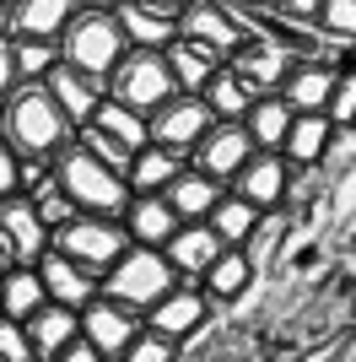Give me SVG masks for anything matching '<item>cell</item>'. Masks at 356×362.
<instances>
[{
	"instance_id": "8992f818",
	"label": "cell",
	"mask_w": 356,
	"mask_h": 362,
	"mask_svg": "<svg viewBox=\"0 0 356 362\" xmlns=\"http://www.w3.org/2000/svg\"><path fill=\"white\" fill-rule=\"evenodd\" d=\"M49 249H59V255H71L76 265H87V271L103 276L108 265L130 249V233H124L119 216H87V211H76L65 227H54Z\"/></svg>"
},
{
	"instance_id": "7402d4cb",
	"label": "cell",
	"mask_w": 356,
	"mask_h": 362,
	"mask_svg": "<svg viewBox=\"0 0 356 362\" xmlns=\"http://www.w3.org/2000/svg\"><path fill=\"white\" fill-rule=\"evenodd\" d=\"M28 341H32V357L38 362H54L71 341H81V314L65 308V303H44V308L28 319Z\"/></svg>"
},
{
	"instance_id": "2e32d148",
	"label": "cell",
	"mask_w": 356,
	"mask_h": 362,
	"mask_svg": "<svg viewBox=\"0 0 356 362\" xmlns=\"http://www.w3.org/2000/svg\"><path fill=\"white\" fill-rule=\"evenodd\" d=\"M292 60H297L292 49H281L275 38H259V33H254V38L237 49L227 65H232V71L243 76L254 92H281V81H286V71H292Z\"/></svg>"
},
{
	"instance_id": "ffe728a7",
	"label": "cell",
	"mask_w": 356,
	"mask_h": 362,
	"mask_svg": "<svg viewBox=\"0 0 356 362\" xmlns=\"http://www.w3.org/2000/svg\"><path fill=\"white\" fill-rule=\"evenodd\" d=\"M114 16H119V28H124V44H130V49H167L178 38V11L146 6V0H119Z\"/></svg>"
},
{
	"instance_id": "9c48e42d",
	"label": "cell",
	"mask_w": 356,
	"mask_h": 362,
	"mask_svg": "<svg viewBox=\"0 0 356 362\" xmlns=\"http://www.w3.org/2000/svg\"><path fill=\"white\" fill-rule=\"evenodd\" d=\"M49 233L38 206L28 200V189H11V195H0V243H6V255L11 265H38L49 255Z\"/></svg>"
},
{
	"instance_id": "ab89813d",
	"label": "cell",
	"mask_w": 356,
	"mask_h": 362,
	"mask_svg": "<svg viewBox=\"0 0 356 362\" xmlns=\"http://www.w3.org/2000/svg\"><path fill=\"white\" fill-rule=\"evenodd\" d=\"M319 6H324V0H275V11L297 16V22H313V16H319ZM313 28H319V22H313Z\"/></svg>"
},
{
	"instance_id": "7dc6e473",
	"label": "cell",
	"mask_w": 356,
	"mask_h": 362,
	"mask_svg": "<svg viewBox=\"0 0 356 362\" xmlns=\"http://www.w3.org/2000/svg\"><path fill=\"white\" fill-rule=\"evenodd\" d=\"M103 362H119V357H103Z\"/></svg>"
},
{
	"instance_id": "3957f363",
	"label": "cell",
	"mask_w": 356,
	"mask_h": 362,
	"mask_svg": "<svg viewBox=\"0 0 356 362\" xmlns=\"http://www.w3.org/2000/svg\"><path fill=\"white\" fill-rule=\"evenodd\" d=\"M173 287H178V271L167 265L162 249H146V243H130V249L103 271V281H97L103 298L124 303V308H135V314H146L151 303L167 298Z\"/></svg>"
},
{
	"instance_id": "74e56055",
	"label": "cell",
	"mask_w": 356,
	"mask_h": 362,
	"mask_svg": "<svg viewBox=\"0 0 356 362\" xmlns=\"http://www.w3.org/2000/svg\"><path fill=\"white\" fill-rule=\"evenodd\" d=\"M0 362H38L32 357V341H28V325L0 314Z\"/></svg>"
},
{
	"instance_id": "e0dca14e",
	"label": "cell",
	"mask_w": 356,
	"mask_h": 362,
	"mask_svg": "<svg viewBox=\"0 0 356 362\" xmlns=\"http://www.w3.org/2000/svg\"><path fill=\"white\" fill-rule=\"evenodd\" d=\"M222 249H227V243L210 233V222H178V233L162 243V255H167V265L178 271V281H200L206 265L222 255Z\"/></svg>"
},
{
	"instance_id": "e575fe53",
	"label": "cell",
	"mask_w": 356,
	"mask_h": 362,
	"mask_svg": "<svg viewBox=\"0 0 356 362\" xmlns=\"http://www.w3.org/2000/svg\"><path fill=\"white\" fill-rule=\"evenodd\" d=\"M329 119L340 124V130H351L356 124V54H345L340 71H335V92H329Z\"/></svg>"
},
{
	"instance_id": "cb8c5ba5",
	"label": "cell",
	"mask_w": 356,
	"mask_h": 362,
	"mask_svg": "<svg viewBox=\"0 0 356 362\" xmlns=\"http://www.w3.org/2000/svg\"><path fill=\"white\" fill-rule=\"evenodd\" d=\"M254 271H259V265H254L243 249H222V255L206 265V276H200V292L210 298V308H216V303H237L254 287Z\"/></svg>"
},
{
	"instance_id": "4316f807",
	"label": "cell",
	"mask_w": 356,
	"mask_h": 362,
	"mask_svg": "<svg viewBox=\"0 0 356 362\" xmlns=\"http://www.w3.org/2000/svg\"><path fill=\"white\" fill-rule=\"evenodd\" d=\"M167 54V71H173V81H178V92H206V81L216 71H222V54L216 49H206V44H194V38H173V44L162 49Z\"/></svg>"
},
{
	"instance_id": "f1b7e54d",
	"label": "cell",
	"mask_w": 356,
	"mask_h": 362,
	"mask_svg": "<svg viewBox=\"0 0 356 362\" xmlns=\"http://www.w3.org/2000/svg\"><path fill=\"white\" fill-rule=\"evenodd\" d=\"M71 16H76V0H11L16 38H59Z\"/></svg>"
},
{
	"instance_id": "7bdbcfd3",
	"label": "cell",
	"mask_w": 356,
	"mask_h": 362,
	"mask_svg": "<svg viewBox=\"0 0 356 362\" xmlns=\"http://www.w3.org/2000/svg\"><path fill=\"white\" fill-rule=\"evenodd\" d=\"M237 16H259V11H275V0H227Z\"/></svg>"
},
{
	"instance_id": "4dcf8cb0",
	"label": "cell",
	"mask_w": 356,
	"mask_h": 362,
	"mask_svg": "<svg viewBox=\"0 0 356 362\" xmlns=\"http://www.w3.org/2000/svg\"><path fill=\"white\" fill-rule=\"evenodd\" d=\"M200 98H206V108L216 114V124H237L243 114H249V103L259 98V92H254L249 81L232 71V65H222V71L206 81V92H200Z\"/></svg>"
},
{
	"instance_id": "ac0fdd59",
	"label": "cell",
	"mask_w": 356,
	"mask_h": 362,
	"mask_svg": "<svg viewBox=\"0 0 356 362\" xmlns=\"http://www.w3.org/2000/svg\"><path fill=\"white\" fill-rule=\"evenodd\" d=\"M335 141H340V124L329 119V114H297L292 130H286L281 157L292 168H324L329 151H335Z\"/></svg>"
},
{
	"instance_id": "bcb514c9",
	"label": "cell",
	"mask_w": 356,
	"mask_h": 362,
	"mask_svg": "<svg viewBox=\"0 0 356 362\" xmlns=\"http://www.w3.org/2000/svg\"><path fill=\"white\" fill-rule=\"evenodd\" d=\"M0 271H11V255H6V243H0Z\"/></svg>"
},
{
	"instance_id": "ee69618b",
	"label": "cell",
	"mask_w": 356,
	"mask_h": 362,
	"mask_svg": "<svg viewBox=\"0 0 356 362\" xmlns=\"http://www.w3.org/2000/svg\"><path fill=\"white\" fill-rule=\"evenodd\" d=\"M76 6H87V11H114L119 0H76Z\"/></svg>"
},
{
	"instance_id": "44dd1931",
	"label": "cell",
	"mask_w": 356,
	"mask_h": 362,
	"mask_svg": "<svg viewBox=\"0 0 356 362\" xmlns=\"http://www.w3.org/2000/svg\"><path fill=\"white\" fill-rule=\"evenodd\" d=\"M119 222H124L130 243H146V249H162V243L178 233V211L162 195H130V206L119 211Z\"/></svg>"
},
{
	"instance_id": "7c38bea8",
	"label": "cell",
	"mask_w": 356,
	"mask_h": 362,
	"mask_svg": "<svg viewBox=\"0 0 356 362\" xmlns=\"http://www.w3.org/2000/svg\"><path fill=\"white\" fill-rule=\"evenodd\" d=\"M135 335H141V314L124 308V303L97 292V298L81 308V341H92L97 357H124V346H130Z\"/></svg>"
},
{
	"instance_id": "d590c367",
	"label": "cell",
	"mask_w": 356,
	"mask_h": 362,
	"mask_svg": "<svg viewBox=\"0 0 356 362\" xmlns=\"http://www.w3.org/2000/svg\"><path fill=\"white\" fill-rule=\"evenodd\" d=\"M313 22H319V33H324L329 44H340V49L356 44V0H324Z\"/></svg>"
},
{
	"instance_id": "5bb4252c",
	"label": "cell",
	"mask_w": 356,
	"mask_h": 362,
	"mask_svg": "<svg viewBox=\"0 0 356 362\" xmlns=\"http://www.w3.org/2000/svg\"><path fill=\"white\" fill-rule=\"evenodd\" d=\"M335 71L340 65L329 54H308V60H292L281 81V98L292 103V114H324L329 108V92H335Z\"/></svg>"
},
{
	"instance_id": "60d3db41",
	"label": "cell",
	"mask_w": 356,
	"mask_h": 362,
	"mask_svg": "<svg viewBox=\"0 0 356 362\" xmlns=\"http://www.w3.org/2000/svg\"><path fill=\"white\" fill-rule=\"evenodd\" d=\"M16 87V65H11V38H0V98Z\"/></svg>"
},
{
	"instance_id": "1f68e13d",
	"label": "cell",
	"mask_w": 356,
	"mask_h": 362,
	"mask_svg": "<svg viewBox=\"0 0 356 362\" xmlns=\"http://www.w3.org/2000/svg\"><path fill=\"white\" fill-rule=\"evenodd\" d=\"M259 216H265L259 206H249L243 195H232V189H227V195L216 200V206H210V216H206V222H210V233H216V238H222L227 249H243V243H249V233L259 227Z\"/></svg>"
},
{
	"instance_id": "f6af8a7d",
	"label": "cell",
	"mask_w": 356,
	"mask_h": 362,
	"mask_svg": "<svg viewBox=\"0 0 356 362\" xmlns=\"http://www.w3.org/2000/svg\"><path fill=\"white\" fill-rule=\"evenodd\" d=\"M146 6H162V11H184V0H146Z\"/></svg>"
},
{
	"instance_id": "7a4b0ae2",
	"label": "cell",
	"mask_w": 356,
	"mask_h": 362,
	"mask_svg": "<svg viewBox=\"0 0 356 362\" xmlns=\"http://www.w3.org/2000/svg\"><path fill=\"white\" fill-rule=\"evenodd\" d=\"M49 168H54L59 189L71 195L76 211H87V216H119L124 206H130V184H124V173L108 168V163H97L87 146H76V136L49 157Z\"/></svg>"
},
{
	"instance_id": "8fae6325",
	"label": "cell",
	"mask_w": 356,
	"mask_h": 362,
	"mask_svg": "<svg viewBox=\"0 0 356 362\" xmlns=\"http://www.w3.org/2000/svg\"><path fill=\"white\" fill-rule=\"evenodd\" d=\"M292 173H297V168L286 163L281 151H254L249 163L237 168L232 195H243L249 206H259V211H286V195H292Z\"/></svg>"
},
{
	"instance_id": "8d00e7d4",
	"label": "cell",
	"mask_w": 356,
	"mask_h": 362,
	"mask_svg": "<svg viewBox=\"0 0 356 362\" xmlns=\"http://www.w3.org/2000/svg\"><path fill=\"white\" fill-rule=\"evenodd\" d=\"M119 362H178V341H167V335H157V330L141 325V335L124 346V357H119Z\"/></svg>"
},
{
	"instance_id": "f35d334b",
	"label": "cell",
	"mask_w": 356,
	"mask_h": 362,
	"mask_svg": "<svg viewBox=\"0 0 356 362\" xmlns=\"http://www.w3.org/2000/svg\"><path fill=\"white\" fill-rule=\"evenodd\" d=\"M11 189H22V157L0 141V195H11Z\"/></svg>"
},
{
	"instance_id": "836d02e7",
	"label": "cell",
	"mask_w": 356,
	"mask_h": 362,
	"mask_svg": "<svg viewBox=\"0 0 356 362\" xmlns=\"http://www.w3.org/2000/svg\"><path fill=\"white\" fill-rule=\"evenodd\" d=\"M28 200L38 206V216H44V227H49V233H54V227H65V222L76 216L71 195H65V189H59V179H54V168H49V173H44L38 184H28Z\"/></svg>"
},
{
	"instance_id": "4fadbf2b",
	"label": "cell",
	"mask_w": 356,
	"mask_h": 362,
	"mask_svg": "<svg viewBox=\"0 0 356 362\" xmlns=\"http://www.w3.org/2000/svg\"><path fill=\"white\" fill-rule=\"evenodd\" d=\"M254 141H249V130H243V119L237 124H210V136L200 141V146L189 151V168H200V173H210L216 184H232L237 179V168L254 157Z\"/></svg>"
},
{
	"instance_id": "603a6c76",
	"label": "cell",
	"mask_w": 356,
	"mask_h": 362,
	"mask_svg": "<svg viewBox=\"0 0 356 362\" xmlns=\"http://www.w3.org/2000/svg\"><path fill=\"white\" fill-rule=\"evenodd\" d=\"M222 195H227V184H216L210 173H200V168H189V163L178 168V179L162 189V200L178 211V222H206L210 206H216Z\"/></svg>"
},
{
	"instance_id": "484cf974",
	"label": "cell",
	"mask_w": 356,
	"mask_h": 362,
	"mask_svg": "<svg viewBox=\"0 0 356 362\" xmlns=\"http://www.w3.org/2000/svg\"><path fill=\"white\" fill-rule=\"evenodd\" d=\"M292 103H286L281 92H259L249 103V114H243V130H249V141L259 151H281L286 146V130H292Z\"/></svg>"
},
{
	"instance_id": "30bf717a",
	"label": "cell",
	"mask_w": 356,
	"mask_h": 362,
	"mask_svg": "<svg viewBox=\"0 0 356 362\" xmlns=\"http://www.w3.org/2000/svg\"><path fill=\"white\" fill-rule=\"evenodd\" d=\"M141 325L167 335V341H189V335H200L210 325V298L194 287V281H178L167 298H157L146 314H141Z\"/></svg>"
},
{
	"instance_id": "d4e9b609",
	"label": "cell",
	"mask_w": 356,
	"mask_h": 362,
	"mask_svg": "<svg viewBox=\"0 0 356 362\" xmlns=\"http://www.w3.org/2000/svg\"><path fill=\"white\" fill-rule=\"evenodd\" d=\"M184 163H189V157H178V151L146 141V146L130 157V168H124V184H130V195H162L167 184L178 179V168H184Z\"/></svg>"
},
{
	"instance_id": "9a60e30c",
	"label": "cell",
	"mask_w": 356,
	"mask_h": 362,
	"mask_svg": "<svg viewBox=\"0 0 356 362\" xmlns=\"http://www.w3.org/2000/svg\"><path fill=\"white\" fill-rule=\"evenodd\" d=\"M38 276H44L49 303H65V308H76V314H81V308L97 298V281H103L97 271L76 265V259H71V255H59V249H49V255L38 259Z\"/></svg>"
},
{
	"instance_id": "d6986e66",
	"label": "cell",
	"mask_w": 356,
	"mask_h": 362,
	"mask_svg": "<svg viewBox=\"0 0 356 362\" xmlns=\"http://www.w3.org/2000/svg\"><path fill=\"white\" fill-rule=\"evenodd\" d=\"M44 87H49V98L65 108V119H71V124H87L92 108L108 98V81H103V76L71 71V65H54V71L44 76Z\"/></svg>"
},
{
	"instance_id": "f546056e",
	"label": "cell",
	"mask_w": 356,
	"mask_h": 362,
	"mask_svg": "<svg viewBox=\"0 0 356 362\" xmlns=\"http://www.w3.org/2000/svg\"><path fill=\"white\" fill-rule=\"evenodd\" d=\"M87 124H97V130H103V136H114L119 146L130 151H141L151 141V124H146V114H141V108H130V103H119V98H103V103L92 108V119Z\"/></svg>"
},
{
	"instance_id": "c3c4849f",
	"label": "cell",
	"mask_w": 356,
	"mask_h": 362,
	"mask_svg": "<svg viewBox=\"0 0 356 362\" xmlns=\"http://www.w3.org/2000/svg\"><path fill=\"white\" fill-rule=\"evenodd\" d=\"M0 6H11V0H0Z\"/></svg>"
},
{
	"instance_id": "b9f144b4",
	"label": "cell",
	"mask_w": 356,
	"mask_h": 362,
	"mask_svg": "<svg viewBox=\"0 0 356 362\" xmlns=\"http://www.w3.org/2000/svg\"><path fill=\"white\" fill-rule=\"evenodd\" d=\"M54 362H103V357H97V346H92V341H71Z\"/></svg>"
},
{
	"instance_id": "52a82bcc",
	"label": "cell",
	"mask_w": 356,
	"mask_h": 362,
	"mask_svg": "<svg viewBox=\"0 0 356 362\" xmlns=\"http://www.w3.org/2000/svg\"><path fill=\"white\" fill-rule=\"evenodd\" d=\"M146 124H151V141H157V146L178 151V157H189V151L210 136L216 114L206 108V98H200V92H173L162 108H151V114H146Z\"/></svg>"
},
{
	"instance_id": "83f0119b",
	"label": "cell",
	"mask_w": 356,
	"mask_h": 362,
	"mask_svg": "<svg viewBox=\"0 0 356 362\" xmlns=\"http://www.w3.org/2000/svg\"><path fill=\"white\" fill-rule=\"evenodd\" d=\"M44 303H49V292H44L38 265H11V271H0V314H6V319L28 325Z\"/></svg>"
},
{
	"instance_id": "6da1fadb",
	"label": "cell",
	"mask_w": 356,
	"mask_h": 362,
	"mask_svg": "<svg viewBox=\"0 0 356 362\" xmlns=\"http://www.w3.org/2000/svg\"><path fill=\"white\" fill-rule=\"evenodd\" d=\"M71 136H76V124L65 119V108L49 98L44 81H22V87H11L0 98V141H6L16 157L49 163Z\"/></svg>"
},
{
	"instance_id": "277c9868",
	"label": "cell",
	"mask_w": 356,
	"mask_h": 362,
	"mask_svg": "<svg viewBox=\"0 0 356 362\" xmlns=\"http://www.w3.org/2000/svg\"><path fill=\"white\" fill-rule=\"evenodd\" d=\"M124 28H119L114 11H87V6H76V16L65 22L59 33V65H71V71H87V76H103L119 65L124 54Z\"/></svg>"
},
{
	"instance_id": "5b68a950",
	"label": "cell",
	"mask_w": 356,
	"mask_h": 362,
	"mask_svg": "<svg viewBox=\"0 0 356 362\" xmlns=\"http://www.w3.org/2000/svg\"><path fill=\"white\" fill-rule=\"evenodd\" d=\"M173 92H178V81H173V71H167V54H162V49H124L119 65L108 71V98L141 108V114L162 108Z\"/></svg>"
},
{
	"instance_id": "d6a6232c",
	"label": "cell",
	"mask_w": 356,
	"mask_h": 362,
	"mask_svg": "<svg viewBox=\"0 0 356 362\" xmlns=\"http://www.w3.org/2000/svg\"><path fill=\"white\" fill-rule=\"evenodd\" d=\"M11 65H16V87L22 81H44L59 65V38H16L11 33Z\"/></svg>"
},
{
	"instance_id": "ba28073f",
	"label": "cell",
	"mask_w": 356,
	"mask_h": 362,
	"mask_svg": "<svg viewBox=\"0 0 356 362\" xmlns=\"http://www.w3.org/2000/svg\"><path fill=\"white\" fill-rule=\"evenodd\" d=\"M178 38H194V44L216 49L222 60H232L254 33L243 28V16H237L227 0H184V11H178Z\"/></svg>"
}]
</instances>
